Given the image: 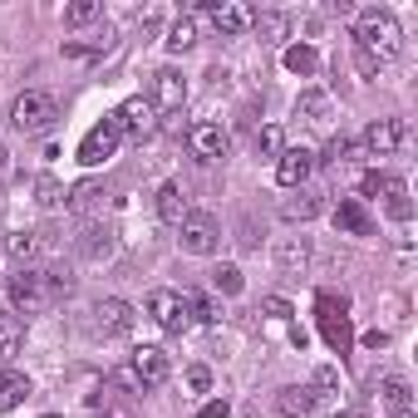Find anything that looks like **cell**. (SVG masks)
<instances>
[{
  "label": "cell",
  "instance_id": "1",
  "mask_svg": "<svg viewBox=\"0 0 418 418\" xmlns=\"http://www.w3.org/2000/svg\"><path fill=\"white\" fill-rule=\"evenodd\" d=\"M69 286H74V276L59 266H20L10 276V306L15 315H45L54 301L69 296Z\"/></svg>",
  "mask_w": 418,
  "mask_h": 418
},
{
  "label": "cell",
  "instance_id": "2",
  "mask_svg": "<svg viewBox=\"0 0 418 418\" xmlns=\"http://www.w3.org/2000/svg\"><path fill=\"white\" fill-rule=\"evenodd\" d=\"M354 50H364L369 59L379 64H394L399 50H404V30H399V15L384 10V5H369L354 15Z\"/></svg>",
  "mask_w": 418,
  "mask_h": 418
},
{
  "label": "cell",
  "instance_id": "3",
  "mask_svg": "<svg viewBox=\"0 0 418 418\" xmlns=\"http://www.w3.org/2000/svg\"><path fill=\"white\" fill-rule=\"evenodd\" d=\"M315 320H320V335L335 354H344L354 344V330H349V301L335 296V291H320L315 296Z\"/></svg>",
  "mask_w": 418,
  "mask_h": 418
},
{
  "label": "cell",
  "instance_id": "4",
  "mask_svg": "<svg viewBox=\"0 0 418 418\" xmlns=\"http://www.w3.org/2000/svg\"><path fill=\"white\" fill-rule=\"evenodd\" d=\"M54 118H59V99H54L50 89H25V94L10 104V123H15L20 133H50Z\"/></svg>",
  "mask_w": 418,
  "mask_h": 418
},
{
  "label": "cell",
  "instance_id": "5",
  "mask_svg": "<svg viewBox=\"0 0 418 418\" xmlns=\"http://www.w3.org/2000/svg\"><path fill=\"white\" fill-rule=\"evenodd\" d=\"M178 246H182L187 256H216V251H221V226H216V216H211V211H187V216L178 221Z\"/></svg>",
  "mask_w": 418,
  "mask_h": 418
},
{
  "label": "cell",
  "instance_id": "6",
  "mask_svg": "<svg viewBox=\"0 0 418 418\" xmlns=\"http://www.w3.org/2000/svg\"><path fill=\"white\" fill-rule=\"evenodd\" d=\"M404 143H409V123L404 118H374L364 128V138H359V153L364 158H394Z\"/></svg>",
  "mask_w": 418,
  "mask_h": 418
},
{
  "label": "cell",
  "instance_id": "7",
  "mask_svg": "<svg viewBox=\"0 0 418 418\" xmlns=\"http://www.w3.org/2000/svg\"><path fill=\"white\" fill-rule=\"evenodd\" d=\"M148 315H153V325H158L163 335H182V330H192V315H187L182 291H153V296H148Z\"/></svg>",
  "mask_w": 418,
  "mask_h": 418
},
{
  "label": "cell",
  "instance_id": "8",
  "mask_svg": "<svg viewBox=\"0 0 418 418\" xmlns=\"http://www.w3.org/2000/svg\"><path fill=\"white\" fill-rule=\"evenodd\" d=\"M118 143H123V128H118V113H108L104 123H94V128L84 133V143H79V163L99 168V163H108V158L118 153Z\"/></svg>",
  "mask_w": 418,
  "mask_h": 418
},
{
  "label": "cell",
  "instance_id": "9",
  "mask_svg": "<svg viewBox=\"0 0 418 418\" xmlns=\"http://www.w3.org/2000/svg\"><path fill=\"white\" fill-rule=\"evenodd\" d=\"M113 113H118V128H123V138H138V143H143V138H153V133H158V108L148 104L143 94L123 99Z\"/></svg>",
  "mask_w": 418,
  "mask_h": 418
},
{
  "label": "cell",
  "instance_id": "10",
  "mask_svg": "<svg viewBox=\"0 0 418 418\" xmlns=\"http://www.w3.org/2000/svg\"><path fill=\"white\" fill-rule=\"evenodd\" d=\"M148 104L158 108V118H163V113H182V104H187V79H182V69H158Z\"/></svg>",
  "mask_w": 418,
  "mask_h": 418
},
{
  "label": "cell",
  "instance_id": "11",
  "mask_svg": "<svg viewBox=\"0 0 418 418\" xmlns=\"http://www.w3.org/2000/svg\"><path fill=\"white\" fill-rule=\"evenodd\" d=\"M74 251H79L84 261H94V266H99V261H108V256L118 251V231H113L108 221L94 216V221H84V231L74 236Z\"/></svg>",
  "mask_w": 418,
  "mask_h": 418
},
{
  "label": "cell",
  "instance_id": "12",
  "mask_svg": "<svg viewBox=\"0 0 418 418\" xmlns=\"http://www.w3.org/2000/svg\"><path fill=\"white\" fill-rule=\"evenodd\" d=\"M211 25H216V35L236 40V35H246L256 25V5H246V0H216L211 5Z\"/></svg>",
  "mask_w": 418,
  "mask_h": 418
},
{
  "label": "cell",
  "instance_id": "13",
  "mask_svg": "<svg viewBox=\"0 0 418 418\" xmlns=\"http://www.w3.org/2000/svg\"><path fill=\"white\" fill-rule=\"evenodd\" d=\"M128 369L138 374V384H143V389H158V384H168V374H173V359H168L158 344H143V349H133Z\"/></svg>",
  "mask_w": 418,
  "mask_h": 418
},
{
  "label": "cell",
  "instance_id": "14",
  "mask_svg": "<svg viewBox=\"0 0 418 418\" xmlns=\"http://www.w3.org/2000/svg\"><path fill=\"white\" fill-rule=\"evenodd\" d=\"M187 148H192L202 163H216V158H226L231 133H226L221 123H192V128H187Z\"/></svg>",
  "mask_w": 418,
  "mask_h": 418
},
{
  "label": "cell",
  "instance_id": "15",
  "mask_svg": "<svg viewBox=\"0 0 418 418\" xmlns=\"http://www.w3.org/2000/svg\"><path fill=\"white\" fill-rule=\"evenodd\" d=\"M310 173H315V153H310V148H286V153L276 158V182H281V187H291V192H296V187H306V182H310Z\"/></svg>",
  "mask_w": 418,
  "mask_h": 418
},
{
  "label": "cell",
  "instance_id": "16",
  "mask_svg": "<svg viewBox=\"0 0 418 418\" xmlns=\"http://www.w3.org/2000/svg\"><path fill=\"white\" fill-rule=\"evenodd\" d=\"M306 389H310L315 409H339V404H344V379H339L335 364H315V374H310Z\"/></svg>",
  "mask_w": 418,
  "mask_h": 418
},
{
  "label": "cell",
  "instance_id": "17",
  "mask_svg": "<svg viewBox=\"0 0 418 418\" xmlns=\"http://www.w3.org/2000/svg\"><path fill=\"white\" fill-rule=\"evenodd\" d=\"M94 330H99V335H118V339H123V335L133 330V306H128V301H118V296L99 301V306H94Z\"/></svg>",
  "mask_w": 418,
  "mask_h": 418
},
{
  "label": "cell",
  "instance_id": "18",
  "mask_svg": "<svg viewBox=\"0 0 418 418\" xmlns=\"http://www.w3.org/2000/svg\"><path fill=\"white\" fill-rule=\"evenodd\" d=\"M320 211H325V192L306 182V187H296V192L281 202V221H291V226H296V221H315Z\"/></svg>",
  "mask_w": 418,
  "mask_h": 418
},
{
  "label": "cell",
  "instance_id": "19",
  "mask_svg": "<svg viewBox=\"0 0 418 418\" xmlns=\"http://www.w3.org/2000/svg\"><path fill=\"white\" fill-rule=\"evenodd\" d=\"M335 226H339L344 236H374V216H369V207H364L359 197H339Z\"/></svg>",
  "mask_w": 418,
  "mask_h": 418
},
{
  "label": "cell",
  "instance_id": "20",
  "mask_svg": "<svg viewBox=\"0 0 418 418\" xmlns=\"http://www.w3.org/2000/svg\"><path fill=\"white\" fill-rule=\"evenodd\" d=\"M271 256H276L281 271H306V266L315 261V246H310V236H281Z\"/></svg>",
  "mask_w": 418,
  "mask_h": 418
},
{
  "label": "cell",
  "instance_id": "21",
  "mask_svg": "<svg viewBox=\"0 0 418 418\" xmlns=\"http://www.w3.org/2000/svg\"><path fill=\"white\" fill-rule=\"evenodd\" d=\"M108 197H113V187H108V182H79V187H69V202H64V207H74L79 216H89V221H94V216L104 211Z\"/></svg>",
  "mask_w": 418,
  "mask_h": 418
},
{
  "label": "cell",
  "instance_id": "22",
  "mask_svg": "<svg viewBox=\"0 0 418 418\" xmlns=\"http://www.w3.org/2000/svg\"><path fill=\"white\" fill-rule=\"evenodd\" d=\"M153 211H158V221L178 226V221L187 216V192H182V182H163V187L153 192Z\"/></svg>",
  "mask_w": 418,
  "mask_h": 418
},
{
  "label": "cell",
  "instance_id": "23",
  "mask_svg": "<svg viewBox=\"0 0 418 418\" xmlns=\"http://www.w3.org/2000/svg\"><path fill=\"white\" fill-rule=\"evenodd\" d=\"M379 404H384L389 414H409V409H414L409 379H404V374H379Z\"/></svg>",
  "mask_w": 418,
  "mask_h": 418
},
{
  "label": "cell",
  "instance_id": "24",
  "mask_svg": "<svg viewBox=\"0 0 418 418\" xmlns=\"http://www.w3.org/2000/svg\"><path fill=\"white\" fill-rule=\"evenodd\" d=\"M359 192H364V197H384V202H389V197H399V192H409V187H404V178H394V173L369 168V173L359 178Z\"/></svg>",
  "mask_w": 418,
  "mask_h": 418
},
{
  "label": "cell",
  "instance_id": "25",
  "mask_svg": "<svg viewBox=\"0 0 418 418\" xmlns=\"http://www.w3.org/2000/svg\"><path fill=\"white\" fill-rule=\"evenodd\" d=\"M25 399H30V379H25L20 369H0V414L20 409Z\"/></svg>",
  "mask_w": 418,
  "mask_h": 418
},
{
  "label": "cell",
  "instance_id": "26",
  "mask_svg": "<svg viewBox=\"0 0 418 418\" xmlns=\"http://www.w3.org/2000/svg\"><path fill=\"white\" fill-rule=\"evenodd\" d=\"M296 118L325 123V118H330V94H325V89H301V94H296Z\"/></svg>",
  "mask_w": 418,
  "mask_h": 418
},
{
  "label": "cell",
  "instance_id": "27",
  "mask_svg": "<svg viewBox=\"0 0 418 418\" xmlns=\"http://www.w3.org/2000/svg\"><path fill=\"white\" fill-rule=\"evenodd\" d=\"M5 246H10V256H15L20 266H35V261L45 256V236H40V231H15Z\"/></svg>",
  "mask_w": 418,
  "mask_h": 418
},
{
  "label": "cell",
  "instance_id": "28",
  "mask_svg": "<svg viewBox=\"0 0 418 418\" xmlns=\"http://www.w3.org/2000/svg\"><path fill=\"white\" fill-rule=\"evenodd\" d=\"M276 404H281V414H286V418H310L315 414V399H310V389H306V384L281 389V394H276Z\"/></svg>",
  "mask_w": 418,
  "mask_h": 418
},
{
  "label": "cell",
  "instance_id": "29",
  "mask_svg": "<svg viewBox=\"0 0 418 418\" xmlns=\"http://www.w3.org/2000/svg\"><path fill=\"white\" fill-rule=\"evenodd\" d=\"M35 202H40L45 211H59L64 202H69V192H64V182H59V178H50V173H45V178H35Z\"/></svg>",
  "mask_w": 418,
  "mask_h": 418
},
{
  "label": "cell",
  "instance_id": "30",
  "mask_svg": "<svg viewBox=\"0 0 418 418\" xmlns=\"http://www.w3.org/2000/svg\"><path fill=\"white\" fill-rule=\"evenodd\" d=\"M173 54H187L192 45H197V20L192 15H182V20H173V30H168V40H163Z\"/></svg>",
  "mask_w": 418,
  "mask_h": 418
},
{
  "label": "cell",
  "instance_id": "31",
  "mask_svg": "<svg viewBox=\"0 0 418 418\" xmlns=\"http://www.w3.org/2000/svg\"><path fill=\"white\" fill-rule=\"evenodd\" d=\"M354 153H359V143L339 133V138L325 143V158H315V163H325V168H344V163H354Z\"/></svg>",
  "mask_w": 418,
  "mask_h": 418
},
{
  "label": "cell",
  "instance_id": "32",
  "mask_svg": "<svg viewBox=\"0 0 418 418\" xmlns=\"http://www.w3.org/2000/svg\"><path fill=\"white\" fill-rule=\"evenodd\" d=\"M286 69L301 74V79H310L315 69H320V54H315L310 45H291V50H286Z\"/></svg>",
  "mask_w": 418,
  "mask_h": 418
},
{
  "label": "cell",
  "instance_id": "33",
  "mask_svg": "<svg viewBox=\"0 0 418 418\" xmlns=\"http://www.w3.org/2000/svg\"><path fill=\"white\" fill-rule=\"evenodd\" d=\"M211 291H216V296H241V291H246L241 266H216V271H211Z\"/></svg>",
  "mask_w": 418,
  "mask_h": 418
},
{
  "label": "cell",
  "instance_id": "34",
  "mask_svg": "<svg viewBox=\"0 0 418 418\" xmlns=\"http://www.w3.org/2000/svg\"><path fill=\"white\" fill-rule=\"evenodd\" d=\"M99 15H104V5H99V0H74V5H64V25H69V30L94 25Z\"/></svg>",
  "mask_w": 418,
  "mask_h": 418
},
{
  "label": "cell",
  "instance_id": "35",
  "mask_svg": "<svg viewBox=\"0 0 418 418\" xmlns=\"http://www.w3.org/2000/svg\"><path fill=\"white\" fill-rule=\"evenodd\" d=\"M256 153H261V158H281V153H286V128H281V123H266V128L256 133Z\"/></svg>",
  "mask_w": 418,
  "mask_h": 418
},
{
  "label": "cell",
  "instance_id": "36",
  "mask_svg": "<svg viewBox=\"0 0 418 418\" xmlns=\"http://www.w3.org/2000/svg\"><path fill=\"white\" fill-rule=\"evenodd\" d=\"M20 339H25V330H20V320L10 310H0V359H10L15 349H20Z\"/></svg>",
  "mask_w": 418,
  "mask_h": 418
},
{
  "label": "cell",
  "instance_id": "37",
  "mask_svg": "<svg viewBox=\"0 0 418 418\" xmlns=\"http://www.w3.org/2000/svg\"><path fill=\"white\" fill-rule=\"evenodd\" d=\"M182 301H187V315H192V325H216V306H211L207 296H197V291H182Z\"/></svg>",
  "mask_w": 418,
  "mask_h": 418
},
{
  "label": "cell",
  "instance_id": "38",
  "mask_svg": "<svg viewBox=\"0 0 418 418\" xmlns=\"http://www.w3.org/2000/svg\"><path fill=\"white\" fill-rule=\"evenodd\" d=\"M256 25H261V35H266V40H281V35L291 30V20H286L281 10H266V15L256 10Z\"/></svg>",
  "mask_w": 418,
  "mask_h": 418
},
{
  "label": "cell",
  "instance_id": "39",
  "mask_svg": "<svg viewBox=\"0 0 418 418\" xmlns=\"http://www.w3.org/2000/svg\"><path fill=\"white\" fill-rule=\"evenodd\" d=\"M187 389H192V394H207L211 389V369L207 364H192V369H187Z\"/></svg>",
  "mask_w": 418,
  "mask_h": 418
},
{
  "label": "cell",
  "instance_id": "40",
  "mask_svg": "<svg viewBox=\"0 0 418 418\" xmlns=\"http://www.w3.org/2000/svg\"><path fill=\"white\" fill-rule=\"evenodd\" d=\"M389 216H394V221H409V216H414V202H409V192L389 197Z\"/></svg>",
  "mask_w": 418,
  "mask_h": 418
},
{
  "label": "cell",
  "instance_id": "41",
  "mask_svg": "<svg viewBox=\"0 0 418 418\" xmlns=\"http://www.w3.org/2000/svg\"><path fill=\"white\" fill-rule=\"evenodd\" d=\"M261 310L271 315V320H291V301H281V296H266V301H261Z\"/></svg>",
  "mask_w": 418,
  "mask_h": 418
},
{
  "label": "cell",
  "instance_id": "42",
  "mask_svg": "<svg viewBox=\"0 0 418 418\" xmlns=\"http://www.w3.org/2000/svg\"><path fill=\"white\" fill-rule=\"evenodd\" d=\"M113 379H118V384H123V389H128V394H148V389H143V384H138V374H133V369H128V364H123V369H113Z\"/></svg>",
  "mask_w": 418,
  "mask_h": 418
},
{
  "label": "cell",
  "instance_id": "43",
  "mask_svg": "<svg viewBox=\"0 0 418 418\" xmlns=\"http://www.w3.org/2000/svg\"><path fill=\"white\" fill-rule=\"evenodd\" d=\"M197 418H231V404H226V399H211V404L197 409Z\"/></svg>",
  "mask_w": 418,
  "mask_h": 418
},
{
  "label": "cell",
  "instance_id": "44",
  "mask_svg": "<svg viewBox=\"0 0 418 418\" xmlns=\"http://www.w3.org/2000/svg\"><path fill=\"white\" fill-rule=\"evenodd\" d=\"M354 64H359V74H364V79H379V59H369L364 50H354Z\"/></svg>",
  "mask_w": 418,
  "mask_h": 418
},
{
  "label": "cell",
  "instance_id": "45",
  "mask_svg": "<svg viewBox=\"0 0 418 418\" xmlns=\"http://www.w3.org/2000/svg\"><path fill=\"white\" fill-rule=\"evenodd\" d=\"M359 344H364V349H384V344H389V330H364Z\"/></svg>",
  "mask_w": 418,
  "mask_h": 418
},
{
  "label": "cell",
  "instance_id": "46",
  "mask_svg": "<svg viewBox=\"0 0 418 418\" xmlns=\"http://www.w3.org/2000/svg\"><path fill=\"white\" fill-rule=\"evenodd\" d=\"M104 418H138L128 404H104Z\"/></svg>",
  "mask_w": 418,
  "mask_h": 418
},
{
  "label": "cell",
  "instance_id": "47",
  "mask_svg": "<svg viewBox=\"0 0 418 418\" xmlns=\"http://www.w3.org/2000/svg\"><path fill=\"white\" fill-rule=\"evenodd\" d=\"M5 163H10V153H5V143H0V168H5Z\"/></svg>",
  "mask_w": 418,
  "mask_h": 418
},
{
  "label": "cell",
  "instance_id": "48",
  "mask_svg": "<svg viewBox=\"0 0 418 418\" xmlns=\"http://www.w3.org/2000/svg\"><path fill=\"white\" fill-rule=\"evenodd\" d=\"M45 418H59V414H45Z\"/></svg>",
  "mask_w": 418,
  "mask_h": 418
}]
</instances>
